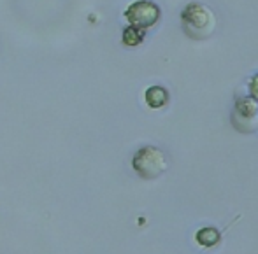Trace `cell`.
I'll use <instances>...</instances> for the list:
<instances>
[{"label": "cell", "mask_w": 258, "mask_h": 254, "mask_svg": "<svg viewBox=\"0 0 258 254\" xmlns=\"http://www.w3.org/2000/svg\"><path fill=\"white\" fill-rule=\"evenodd\" d=\"M183 30L194 41H204L211 37L216 30V16L214 13L201 2H191L181 13Z\"/></svg>", "instance_id": "cell-1"}, {"label": "cell", "mask_w": 258, "mask_h": 254, "mask_svg": "<svg viewBox=\"0 0 258 254\" xmlns=\"http://www.w3.org/2000/svg\"><path fill=\"white\" fill-rule=\"evenodd\" d=\"M132 166L139 177H143L146 181H153L169 168V161H167L162 149H158L155 146H146L141 147L134 154Z\"/></svg>", "instance_id": "cell-2"}, {"label": "cell", "mask_w": 258, "mask_h": 254, "mask_svg": "<svg viewBox=\"0 0 258 254\" xmlns=\"http://www.w3.org/2000/svg\"><path fill=\"white\" fill-rule=\"evenodd\" d=\"M125 18L130 27L146 30L160 20V7L151 0H136L125 9Z\"/></svg>", "instance_id": "cell-3"}, {"label": "cell", "mask_w": 258, "mask_h": 254, "mask_svg": "<svg viewBox=\"0 0 258 254\" xmlns=\"http://www.w3.org/2000/svg\"><path fill=\"white\" fill-rule=\"evenodd\" d=\"M258 100L253 97H244V99H237L235 102L234 114H232V123L239 132H255L258 128Z\"/></svg>", "instance_id": "cell-4"}, {"label": "cell", "mask_w": 258, "mask_h": 254, "mask_svg": "<svg viewBox=\"0 0 258 254\" xmlns=\"http://www.w3.org/2000/svg\"><path fill=\"white\" fill-rule=\"evenodd\" d=\"M146 104L151 109H160L169 102V92L162 86H151L146 90Z\"/></svg>", "instance_id": "cell-5"}, {"label": "cell", "mask_w": 258, "mask_h": 254, "mask_svg": "<svg viewBox=\"0 0 258 254\" xmlns=\"http://www.w3.org/2000/svg\"><path fill=\"white\" fill-rule=\"evenodd\" d=\"M197 242L201 245H204V247H213V245H216L218 242H220L221 238V231H218L216 228H202L201 231H197Z\"/></svg>", "instance_id": "cell-6"}, {"label": "cell", "mask_w": 258, "mask_h": 254, "mask_svg": "<svg viewBox=\"0 0 258 254\" xmlns=\"http://www.w3.org/2000/svg\"><path fill=\"white\" fill-rule=\"evenodd\" d=\"M123 44L125 46H139L144 39V30L136 27H126L123 30Z\"/></svg>", "instance_id": "cell-7"}, {"label": "cell", "mask_w": 258, "mask_h": 254, "mask_svg": "<svg viewBox=\"0 0 258 254\" xmlns=\"http://www.w3.org/2000/svg\"><path fill=\"white\" fill-rule=\"evenodd\" d=\"M249 93H251L253 99L258 100V74L251 79V82H249Z\"/></svg>", "instance_id": "cell-8"}]
</instances>
